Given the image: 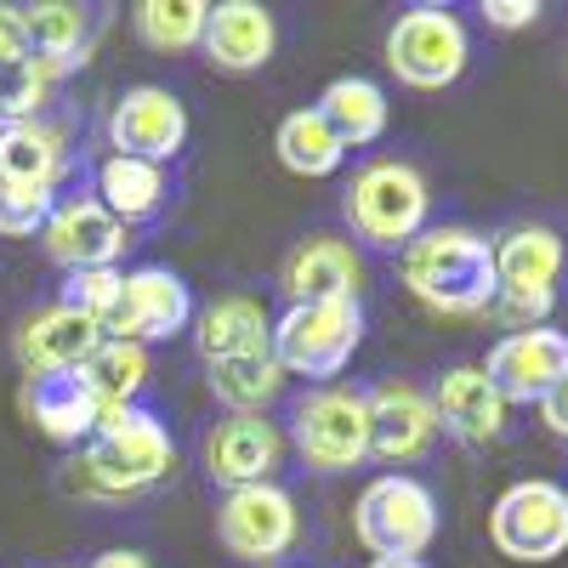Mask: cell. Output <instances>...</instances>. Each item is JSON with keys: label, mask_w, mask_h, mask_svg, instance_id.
<instances>
[{"label": "cell", "mask_w": 568, "mask_h": 568, "mask_svg": "<svg viewBox=\"0 0 568 568\" xmlns=\"http://www.w3.org/2000/svg\"><path fill=\"white\" fill-rule=\"evenodd\" d=\"M187 142V109L176 91L165 85H131L125 98H114L109 109V149L125 160H149L165 165L182 154Z\"/></svg>", "instance_id": "cell-15"}, {"label": "cell", "mask_w": 568, "mask_h": 568, "mask_svg": "<svg viewBox=\"0 0 568 568\" xmlns=\"http://www.w3.org/2000/svg\"><path fill=\"white\" fill-rule=\"evenodd\" d=\"M278 296L302 302H358L364 296V256L342 233H307L278 262Z\"/></svg>", "instance_id": "cell-14"}, {"label": "cell", "mask_w": 568, "mask_h": 568, "mask_svg": "<svg viewBox=\"0 0 568 568\" xmlns=\"http://www.w3.org/2000/svg\"><path fill=\"white\" fill-rule=\"evenodd\" d=\"M216 540L233 562L267 568L278 557H291L302 540V511L278 484H251V489H227L216 506Z\"/></svg>", "instance_id": "cell-9"}, {"label": "cell", "mask_w": 568, "mask_h": 568, "mask_svg": "<svg viewBox=\"0 0 568 568\" xmlns=\"http://www.w3.org/2000/svg\"><path fill=\"white\" fill-rule=\"evenodd\" d=\"M369 404V455L387 466H415L438 449V415L426 387L404 382V375H387L364 393Z\"/></svg>", "instance_id": "cell-13"}, {"label": "cell", "mask_w": 568, "mask_h": 568, "mask_svg": "<svg viewBox=\"0 0 568 568\" xmlns=\"http://www.w3.org/2000/svg\"><path fill=\"white\" fill-rule=\"evenodd\" d=\"M273 154H278V165L291 176H329V171H342V160H347V149L336 142V131L318 120V109L284 114L278 131H273Z\"/></svg>", "instance_id": "cell-28"}, {"label": "cell", "mask_w": 568, "mask_h": 568, "mask_svg": "<svg viewBox=\"0 0 568 568\" xmlns=\"http://www.w3.org/2000/svg\"><path fill=\"white\" fill-rule=\"evenodd\" d=\"M171 471H176V444L165 420L142 404H125V409H103L98 433L69 460L63 489L80 500H131L160 489Z\"/></svg>", "instance_id": "cell-1"}, {"label": "cell", "mask_w": 568, "mask_h": 568, "mask_svg": "<svg viewBox=\"0 0 568 568\" xmlns=\"http://www.w3.org/2000/svg\"><path fill=\"white\" fill-rule=\"evenodd\" d=\"M58 194H45V187H0V233L7 240H34L52 216Z\"/></svg>", "instance_id": "cell-33"}, {"label": "cell", "mask_w": 568, "mask_h": 568, "mask_svg": "<svg viewBox=\"0 0 568 568\" xmlns=\"http://www.w3.org/2000/svg\"><path fill=\"white\" fill-rule=\"evenodd\" d=\"M471 63V34L449 7H409L387 29V69L415 91H444Z\"/></svg>", "instance_id": "cell-8"}, {"label": "cell", "mask_w": 568, "mask_h": 568, "mask_svg": "<svg viewBox=\"0 0 568 568\" xmlns=\"http://www.w3.org/2000/svg\"><path fill=\"white\" fill-rule=\"evenodd\" d=\"M369 568H426V562L420 557H375Z\"/></svg>", "instance_id": "cell-38"}, {"label": "cell", "mask_w": 568, "mask_h": 568, "mask_svg": "<svg viewBox=\"0 0 568 568\" xmlns=\"http://www.w3.org/2000/svg\"><path fill=\"white\" fill-rule=\"evenodd\" d=\"M353 535L369 557H420L438 540V500L409 471H382L353 506Z\"/></svg>", "instance_id": "cell-7"}, {"label": "cell", "mask_w": 568, "mask_h": 568, "mask_svg": "<svg viewBox=\"0 0 568 568\" xmlns=\"http://www.w3.org/2000/svg\"><path fill=\"white\" fill-rule=\"evenodd\" d=\"M23 18V40L29 58L63 80L69 69H80L91 58V40H98V12L80 7V0H34V7H18Z\"/></svg>", "instance_id": "cell-21"}, {"label": "cell", "mask_w": 568, "mask_h": 568, "mask_svg": "<svg viewBox=\"0 0 568 568\" xmlns=\"http://www.w3.org/2000/svg\"><path fill=\"white\" fill-rule=\"evenodd\" d=\"M194 342H200L205 364L211 358H240V353H267L273 347V318L256 296L227 291L194 318Z\"/></svg>", "instance_id": "cell-24"}, {"label": "cell", "mask_w": 568, "mask_h": 568, "mask_svg": "<svg viewBox=\"0 0 568 568\" xmlns=\"http://www.w3.org/2000/svg\"><path fill=\"white\" fill-rule=\"evenodd\" d=\"M478 12H484L489 29H506V34H511V29H535L546 7H540V0H484Z\"/></svg>", "instance_id": "cell-34"}, {"label": "cell", "mask_w": 568, "mask_h": 568, "mask_svg": "<svg viewBox=\"0 0 568 568\" xmlns=\"http://www.w3.org/2000/svg\"><path fill=\"white\" fill-rule=\"evenodd\" d=\"M284 444L296 449V460L318 478H336L369 460V404L358 387H313L291 404V426Z\"/></svg>", "instance_id": "cell-5"}, {"label": "cell", "mask_w": 568, "mask_h": 568, "mask_svg": "<svg viewBox=\"0 0 568 568\" xmlns=\"http://www.w3.org/2000/svg\"><path fill=\"white\" fill-rule=\"evenodd\" d=\"M98 342H103L98 324L52 302L12 329V358L23 364V375H63V369H80L98 353Z\"/></svg>", "instance_id": "cell-20"}, {"label": "cell", "mask_w": 568, "mask_h": 568, "mask_svg": "<svg viewBox=\"0 0 568 568\" xmlns=\"http://www.w3.org/2000/svg\"><path fill=\"white\" fill-rule=\"evenodd\" d=\"M211 23V0H136L131 29L149 52H194Z\"/></svg>", "instance_id": "cell-29"}, {"label": "cell", "mask_w": 568, "mask_h": 568, "mask_svg": "<svg viewBox=\"0 0 568 568\" xmlns=\"http://www.w3.org/2000/svg\"><path fill=\"white\" fill-rule=\"evenodd\" d=\"M125 245H131V227L120 216H109L98 194H58L52 216H45V227H40V251L63 273L114 267L125 256Z\"/></svg>", "instance_id": "cell-12"}, {"label": "cell", "mask_w": 568, "mask_h": 568, "mask_svg": "<svg viewBox=\"0 0 568 568\" xmlns=\"http://www.w3.org/2000/svg\"><path fill=\"white\" fill-rule=\"evenodd\" d=\"M52 74H45L34 58L18 63H0V125H18V120H40V109L52 103Z\"/></svg>", "instance_id": "cell-31"}, {"label": "cell", "mask_w": 568, "mask_h": 568, "mask_svg": "<svg viewBox=\"0 0 568 568\" xmlns=\"http://www.w3.org/2000/svg\"><path fill=\"white\" fill-rule=\"evenodd\" d=\"M273 45H278V23L267 7H256V0H222V7H211L200 52L222 74H256V69H267Z\"/></svg>", "instance_id": "cell-22"}, {"label": "cell", "mask_w": 568, "mask_h": 568, "mask_svg": "<svg viewBox=\"0 0 568 568\" xmlns=\"http://www.w3.org/2000/svg\"><path fill=\"white\" fill-rule=\"evenodd\" d=\"M318 120L336 131L342 149H364V142H375L387 131V91L375 80H364V74H342V80L324 85Z\"/></svg>", "instance_id": "cell-27"}, {"label": "cell", "mask_w": 568, "mask_h": 568, "mask_svg": "<svg viewBox=\"0 0 568 568\" xmlns=\"http://www.w3.org/2000/svg\"><path fill=\"white\" fill-rule=\"evenodd\" d=\"M484 375L495 382V393L506 404H540L562 375H568V336L551 324H529V329H511L489 347Z\"/></svg>", "instance_id": "cell-16"}, {"label": "cell", "mask_w": 568, "mask_h": 568, "mask_svg": "<svg viewBox=\"0 0 568 568\" xmlns=\"http://www.w3.org/2000/svg\"><path fill=\"white\" fill-rule=\"evenodd\" d=\"M347 227L353 240L369 251H404L415 233L426 227V211H433V187L409 160H369L353 171L347 182Z\"/></svg>", "instance_id": "cell-3"}, {"label": "cell", "mask_w": 568, "mask_h": 568, "mask_svg": "<svg viewBox=\"0 0 568 568\" xmlns=\"http://www.w3.org/2000/svg\"><path fill=\"white\" fill-rule=\"evenodd\" d=\"M91 568H154L142 551H131V546H114V551H98L91 557Z\"/></svg>", "instance_id": "cell-37"}, {"label": "cell", "mask_w": 568, "mask_h": 568, "mask_svg": "<svg viewBox=\"0 0 568 568\" xmlns=\"http://www.w3.org/2000/svg\"><path fill=\"white\" fill-rule=\"evenodd\" d=\"M98 200L109 216H120L125 227L131 222H154L171 200V176L165 165H149V160H125V154H109L98 165Z\"/></svg>", "instance_id": "cell-25"}, {"label": "cell", "mask_w": 568, "mask_h": 568, "mask_svg": "<svg viewBox=\"0 0 568 568\" xmlns=\"http://www.w3.org/2000/svg\"><path fill=\"white\" fill-rule=\"evenodd\" d=\"M562 273H568V245L557 227L546 222L506 227L495 240V313L517 329L546 324V313L562 296Z\"/></svg>", "instance_id": "cell-4"}, {"label": "cell", "mask_w": 568, "mask_h": 568, "mask_svg": "<svg viewBox=\"0 0 568 568\" xmlns=\"http://www.w3.org/2000/svg\"><path fill=\"white\" fill-rule=\"evenodd\" d=\"M438 415V433H449L466 449H489L506 433V398L495 393V382L484 375V364H455L438 375V387L426 393Z\"/></svg>", "instance_id": "cell-18"}, {"label": "cell", "mask_w": 568, "mask_h": 568, "mask_svg": "<svg viewBox=\"0 0 568 568\" xmlns=\"http://www.w3.org/2000/svg\"><path fill=\"white\" fill-rule=\"evenodd\" d=\"M398 278L404 291L444 318H478L495 307V240L478 227H420L398 251Z\"/></svg>", "instance_id": "cell-2"}, {"label": "cell", "mask_w": 568, "mask_h": 568, "mask_svg": "<svg viewBox=\"0 0 568 568\" xmlns=\"http://www.w3.org/2000/svg\"><path fill=\"white\" fill-rule=\"evenodd\" d=\"M291 444H284V426L267 415H222L205 444H200V466L205 478L227 495V489H251V484H273Z\"/></svg>", "instance_id": "cell-11"}, {"label": "cell", "mask_w": 568, "mask_h": 568, "mask_svg": "<svg viewBox=\"0 0 568 568\" xmlns=\"http://www.w3.org/2000/svg\"><path fill=\"white\" fill-rule=\"evenodd\" d=\"M18 58H29L23 18H18V7H0V63H18Z\"/></svg>", "instance_id": "cell-35"}, {"label": "cell", "mask_w": 568, "mask_h": 568, "mask_svg": "<svg viewBox=\"0 0 568 568\" xmlns=\"http://www.w3.org/2000/svg\"><path fill=\"white\" fill-rule=\"evenodd\" d=\"M120 291H125V273L120 267H85V273H69L63 291H58V307L91 318V324H109L114 307H120Z\"/></svg>", "instance_id": "cell-32"}, {"label": "cell", "mask_w": 568, "mask_h": 568, "mask_svg": "<svg viewBox=\"0 0 568 568\" xmlns=\"http://www.w3.org/2000/svg\"><path fill=\"white\" fill-rule=\"evenodd\" d=\"M205 387L227 415H267V404L284 393V369L267 353H240V358H211L205 364Z\"/></svg>", "instance_id": "cell-26"}, {"label": "cell", "mask_w": 568, "mask_h": 568, "mask_svg": "<svg viewBox=\"0 0 568 568\" xmlns=\"http://www.w3.org/2000/svg\"><path fill=\"white\" fill-rule=\"evenodd\" d=\"M69 176V136L52 120L0 125V187H45L58 194Z\"/></svg>", "instance_id": "cell-23"}, {"label": "cell", "mask_w": 568, "mask_h": 568, "mask_svg": "<svg viewBox=\"0 0 568 568\" xmlns=\"http://www.w3.org/2000/svg\"><path fill=\"white\" fill-rule=\"evenodd\" d=\"M364 342V307L358 302H302L273 318V358L284 375H307L324 382L353 364Z\"/></svg>", "instance_id": "cell-6"}, {"label": "cell", "mask_w": 568, "mask_h": 568, "mask_svg": "<svg viewBox=\"0 0 568 568\" xmlns=\"http://www.w3.org/2000/svg\"><path fill=\"white\" fill-rule=\"evenodd\" d=\"M23 415L34 433H45L52 444H85L103 420V398L91 393V382L80 369L63 375H23V393H18Z\"/></svg>", "instance_id": "cell-19"}, {"label": "cell", "mask_w": 568, "mask_h": 568, "mask_svg": "<svg viewBox=\"0 0 568 568\" xmlns=\"http://www.w3.org/2000/svg\"><path fill=\"white\" fill-rule=\"evenodd\" d=\"M187 318H194V296H187V284L171 267H131L103 336L149 347V342H165L176 329H187Z\"/></svg>", "instance_id": "cell-17"}, {"label": "cell", "mask_w": 568, "mask_h": 568, "mask_svg": "<svg viewBox=\"0 0 568 568\" xmlns=\"http://www.w3.org/2000/svg\"><path fill=\"white\" fill-rule=\"evenodd\" d=\"M489 540L511 562H551L568 551V489L551 478L511 484L489 511Z\"/></svg>", "instance_id": "cell-10"}, {"label": "cell", "mask_w": 568, "mask_h": 568, "mask_svg": "<svg viewBox=\"0 0 568 568\" xmlns=\"http://www.w3.org/2000/svg\"><path fill=\"white\" fill-rule=\"evenodd\" d=\"M540 420H546V433H557V438H568V375L540 398Z\"/></svg>", "instance_id": "cell-36"}, {"label": "cell", "mask_w": 568, "mask_h": 568, "mask_svg": "<svg viewBox=\"0 0 568 568\" xmlns=\"http://www.w3.org/2000/svg\"><path fill=\"white\" fill-rule=\"evenodd\" d=\"M80 375L91 382V393L103 398V409H125V404H136L142 387H149V347L103 336L98 353L80 364Z\"/></svg>", "instance_id": "cell-30"}]
</instances>
